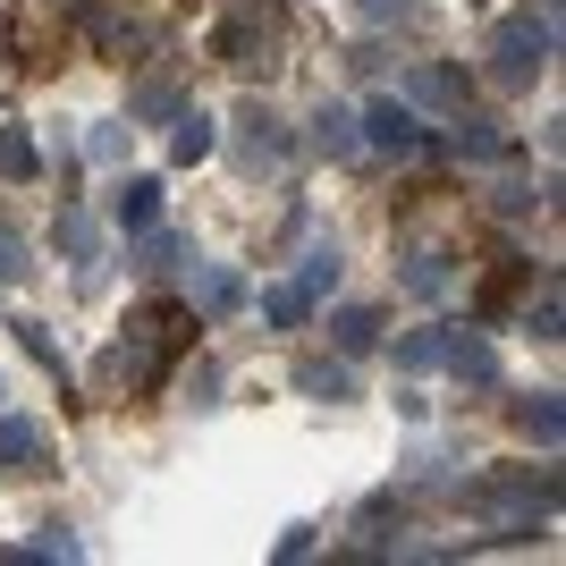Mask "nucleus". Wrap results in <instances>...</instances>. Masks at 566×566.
Masks as SVG:
<instances>
[{
	"instance_id": "39448f33",
	"label": "nucleus",
	"mask_w": 566,
	"mask_h": 566,
	"mask_svg": "<svg viewBox=\"0 0 566 566\" xmlns=\"http://www.w3.org/2000/svg\"><path fill=\"white\" fill-rule=\"evenodd\" d=\"M0 473H51V431L34 415H0Z\"/></svg>"
},
{
	"instance_id": "c85d7f7f",
	"label": "nucleus",
	"mask_w": 566,
	"mask_h": 566,
	"mask_svg": "<svg viewBox=\"0 0 566 566\" xmlns=\"http://www.w3.org/2000/svg\"><path fill=\"white\" fill-rule=\"evenodd\" d=\"M136 254H144V262H178V237H161V229H136Z\"/></svg>"
},
{
	"instance_id": "c756f323",
	"label": "nucleus",
	"mask_w": 566,
	"mask_h": 566,
	"mask_svg": "<svg viewBox=\"0 0 566 566\" xmlns=\"http://www.w3.org/2000/svg\"><path fill=\"white\" fill-rule=\"evenodd\" d=\"M533 338H558V287H549L542 305H533Z\"/></svg>"
},
{
	"instance_id": "2eb2a0df",
	"label": "nucleus",
	"mask_w": 566,
	"mask_h": 566,
	"mask_svg": "<svg viewBox=\"0 0 566 566\" xmlns=\"http://www.w3.org/2000/svg\"><path fill=\"white\" fill-rule=\"evenodd\" d=\"M313 305H322V296H313L305 280H287V287H271V296H262V313H271L280 331H305V322H313Z\"/></svg>"
},
{
	"instance_id": "423d86ee",
	"label": "nucleus",
	"mask_w": 566,
	"mask_h": 566,
	"mask_svg": "<svg viewBox=\"0 0 566 566\" xmlns=\"http://www.w3.org/2000/svg\"><path fill=\"white\" fill-rule=\"evenodd\" d=\"M237 161H245V169H280L287 161V136H280V118L262 111V102L237 111Z\"/></svg>"
},
{
	"instance_id": "5701e85b",
	"label": "nucleus",
	"mask_w": 566,
	"mask_h": 566,
	"mask_svg": "<svg viewBox=\"0 0 566 566\" xmlns=\"http://www.w3.org/2000/svg\"><path fill=\"white\" fill-rule=\"evenodd\" d=\"M398 364H406V373H431V364H440V331H415V338H398Z\"/></svg>"
},
{
	"instance_id": "f3484780",
	"label": "nucleus",
	"mask_w": 566,
	"mask_h": 566,
	"mask_svg": "<svg viewBox=\"0 0 566 566\" xmlns=\"http://www.w3.org/2000/svg\"><path fill=\"white\" fill-rule=\"evenodd\" d=\"M331 338H338V355H364L380 338V313L373 305H347V313H331Z\"/></svg>"
},
{
	"instance_id": "412c9836",
	"label": "nucleus",
	"mask_w": 566,
	"mask_h": 566,
	"mask_svg": "<svg viewBox=\"0 0 566 566\" xmlns=\"http://www.w3.org/2000/svg\"><path fill=\"white\" fill-rule=\"evenodd\" d=\"M449 287V254H406V296H440Z\"/></svg>"
},
{
	"instance_id": "393cba45",
	"label": "nucleus",
	"mask_w": 566,
	"mask_h": 566,
	"mask_svg": "<svg viewBox=\"0 0 566 566\" xmlns=\"http://www.w3.org/2000/svg\"><path fill=\"white\" fill-rule=\"evenodd\" d=\"M60 245H69L76 262H94V220H85V212H60Z\"/></svg>"
},
{
	"instance_id": "a878e982",
	"label": "nucleus",
	"mask_w": 566,
	"mask_h": 566,
	"mask_svg": "<svg viewBox=\"0 0 566 566\" xmlns=\"http://www.w3.org/2000/svg\"><path fill=\"white\" fill-rule=\"evenodd\" d=\"M18 338H25V355H34V364H51V373H69V364H60V347H51V331H43V322H18Z\"/></svg>"
},
{
	"instance_id": "a211bd4d",
	"label": "nucleus",
	"mask_w": 566,
	"mask_h": 566,
	"mask_svg": "<svg viewBox=\"0 0 566 566\" xmlns=\"http://www.w3.org/2000/svg\"><path fill=\"white\" fill-rule=\"evenodd\" d=\"M313 153H331V161H338V153H355V118L338 111V102H322V111H313Z\"/></svg>"
},
{
	"instance_id": "6e6552de",
	"label": "nucleus",
	"mask_w": 566,
	"mask_h": 566,
	"mask_svg": "<svg viewBox=\"0 0 566 566\" xmlns=\"http://www.w3.org/2000/svg\"><path fill=\"white\" fill-rule=\"evenodd\" d=\"M355 127H364L380 153H423V118H415V102H373Z\"/></svg>"
},
{
	"instance_id": "20e7f679",
	"label": "nucleus",
	"mask_w": 566,
	"mask_h": 566,
	"mask_svg": "<svg viewBox=\"0 0 566 566\" xmlns=\"http://www.w3.org/2000/svg\"><path fill=\"white\" fill-rule=\"evenodd\" d=\"M9 51H18L25 76H43L51 60H60V0H25L18 25H9Z\"/></svg>"
},
{
	"instance_id": "b1692460",
	"label": "nucleus",
	"mask_w": 566,
	"mask_h": 566,
	"mask_svg": "<svg viewBox=\"0 0 566 566\" xmlns=\"http://www.w3.org/2000/svg\"><path fill=\"white\" fill-rule=\"evenodd\" d=\"M296 280H305L313 296H322V287H338V245H313V254H305V271H296Z\"/></svg>"
},
{
	"instance_id": "9b49d317",
	"label": "nucleus",
	"mask_w": 566,
	"mask_h": 566,
	"mask_svg": "<svg viewBox=\"0 0 566 566\" xmlns=\"http://www.w3.org/2000/svg\"><path fill=\"white\" fill-rule=\"evenodd\" d=\"M111 220H118L127 237H136V229H153V220H161V178H118Z\"/></svg>"
},
{
	"instance_id": "f8f14e48",
	"label": "nucleus",
	"mask_w": 566,
	"mask_h": 566,
	"mask_svg": "<svg viewBox=\"0 0 566 566\" xmlns=\"http://www.w3.org/2000/svg\"><path fill=\"white\" fill-rule=\"evenodd\" d=\"M449 153H465V161H507V136H499L491 118L457 111V118H449Z\"/></svg>"
},
{
	"instance_id": "f03ea898",
	"label": "nucleus",
	"mask_w": 566,
	"mask_h": 566,
	"mask_svg": "<svg viewBox=\"0 0 566 566\" xmlns=\"http://www.w3.org/2000/svg\"><path fill=\"white\" fill-rule=\"evenodd\" d=\"M212 51L229 60L237 76H280V51H287L280 0H229L220 25H212Z\"/></svg>"
},
{
	"instance_id": "bb28decb",
	"label": "nucleus",
	"mask_w": 566,
	"mask_h": 566,
	"mask_svg": "<svg viewBox=\"0 0 566 566\" xmlns=\"http://www.w3.org/2000/svg\"><path fill=\"white\" fill-rule=\"evenodd\" d=\"M0 280H25V237L0 220Z\"/></svg>"
},
{
	"instance_id": "1a4fd4ad",
	"label": "nucleus",
	"mask_w": 566,
	"mask_h": 566,
	"mask_svg": "<svg viewBox=\"0 0 566 566\" xmlns=\"http://www.w3.org/2000/svg\"><path fill=\"white\" fill-rule=\"evenodd\" d=\"M440 364H449L457 380H473V389H491V380H499V355H491L482 331H440Z\"/></svg>"
},
{
	"instance_id": "f257e3e1",
	"label": "nucleus",
	"mask_w": 566,
	"mask_h": 566,
	"mask_svg": "<svg viewBox=\"0 0 566 566\" xmlns=\"http://www.w3.org/2000/svg\"><path fill=\"white\" fill-rule=\"evenodd\" d=\"M187 347H195V305L153 296V305L127 313V331L111 338V355L94 364V380L111 389V398H144V389H161V373H169Z\"/></svg>"
},
{
	"instance_id": "6ab92c4d",
	"label": "nucleus",
	"mask_w": 566,
	"mask_h": 566,
	"mask_svg": "<svg viewBox=\"0 0 566 566\" xmlns=\"http://www.w3.org/2000/svg\"><path fill=\"white\" fill-rule=\"evenodd\" d=\"M127 111L136 118H178V76H144L136 94H127Z\"/></svg>"
},
{
	"instance_id": "ddd939ff",
	"label": "nucleus",
	"mask_w": 566,
	"mask_h": 566,
	"mask_svg": "<svg viewBox=\"0 0 566 566\" xmlns=\"http://www.w3.org/2000/svg\"><path fill=\"white\" fill-rule=\"evenodd\" d=\"M516 431H524V440H542V449H558V431H566L558 398H549V389H533V398H516Z\"/></svg>"
},
{
	"instance_id": "4468645a",
	"label": "nucleus",
	"mask_w": 566,
	"mask_h": 566,
	"mask_svg": "<svg viewBox=\"0 0 566 566\" xmlns=\"http://www.w3.org/2000/svg\"><path fill=\"white\" fill-rule=\"evenodd\" d=\"M296 389H305V398H322V406H338L355 380H347V364H331V355H305V364H296Z\"/></svg>"
},
{
	"instance_id": "7c9ffc66",
	"label": "nucleus",
	"mask_w": 566,
	"mask_h": 566,
	"mask_svg": "<svg viewBox=\"0 0 566 566\" xmlns=\"http://www.w3.org/2000/svg\"><path fill=\"white\" fill-rule=\"evenodd\" d=\"M355 9H364V18L380 25V18H406V9H415V0H355Z\"/></svg>"
},
{
	"instance_id": "7ed1b4c3",
	"label": "nucleus",
	"mask_w": 566,
	"mask_h": 566,
	"mask_svg": "<svg viewBox=\"0 0 566 566\" xmlns=\"http://www.w3.org/2000/svg\"><path fill=\"white\" fill-rule=\"evenodd\" d=\"M549 43H558V18H533V9H516V18H499L491 25V85H507V94H524L533 76H542Z\"/></svg>"
},
{
	"instance_id": "4be33fe9",
	"label": "nucleus",
	"mask_w": 566,
	"mask_h": 566,
	"mask_svg": "<svg viewBox=\"0 0 566 566\" xmlns=\"http://www.w3.org/2000/svg\"><path fill=\"white\" fill-rule=\"evenodd\" d=\"M524 271H533V262H524V254H499L491 287H482V313H499V305H507V296H516V280H524Z\"/></svg>"
},
{
	"instance_id": "cd10ccee",
	"label": "nucleus",
	"mask_w": 566,
	"mask_h": 566,
	"mask_svg": "<svg viewBox=\"0 0 566 566\" xmlns=\"http://www.w3.org/2000/svg\"><path fill=\"white\" fill-rule=\"evenodd\" d=\"M118 153H127V127H118V118H102V127H94V161H118Z\"/></svg>"
},
{
	"instance_id": "aec40b11",
	"label": "nucleus",
	"mask_w": 566,
	"mask_h": 566,
	"mask_svg": "<svg viewBox=\"0 0 566 566\" xmlns=\"http://www.w3.org/2000/svg\"><path fill=\"white\" fill-rule=\"evenodd\" d=\"M34 144H25V127H0V178H9V187H25V178H34Z\"/></svg>"
},
{
	"instance_id": "dca6fc26",
	"label": "nucleus",
	"mask_w": 566,
	"mask_h": 566,
	"mask_svg": "<svg viewBox=\"0 0 566 566\" xmlns=\"http://www.w3.org/2000/svg\"><path fill=\"white\" fill-rule=\"evenodd\" d=\"M212 144H220V127H212V118H203V111H178V136H169V161H203V153H212Z\"/></svg>"
},
{
	"instance_id": "9d476101",
	"label": "nucleus",
	"mask_w": 566,
	"mask_h": 566,
	"mask_svg": "<svg viewBox=\"0 0 566 566\" xmlns=\"http://www.w3.org/2000/svg\"><path fill=\"white\" fill-rule=\"evenodd\" d=\"M187 305H195V313H212V322H220V313H237V305H245V287H237V271H220V262H195V280H187Z\"/></svg>"
},
{
	"instance_id": "0eeeda50",
	"label": "nucleus",
	"mask_w": 566,
	"mask_h": 566,
	"mask_svg": "<svg viewBox=\"0 0 566 566\" xmlns=\"http://www.w3.org/2000/svg\"><path fill=\"white\" fill-rule=\"evenodd\" d=\"M406 102H423V111L457 118V111H465V76H457L449 60H415V69H406Z\"/></svg>"
}]
</instances>
